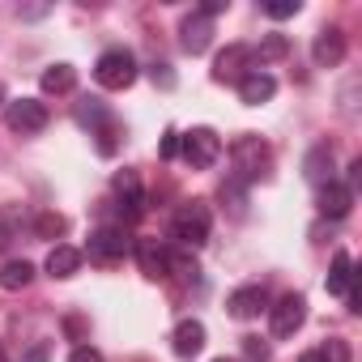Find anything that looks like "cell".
<instances>
[{"label":"cell","instance_id":"obj_1","mask_svg":"<svg viewBox=\"0 0 362 362\" xmlns=\"http://www.w3.org/2000/svg\"><path fill=\"white\" fill-rule=\"evenodd\" d=\"M230 162H235V184H256V179L269 175L273 153L256 132H243V136L230 141Z\"/></svg>","mask_w":362,"mask_h":362},{"label":"cell","instance_id":"obj_2","mask_svg":"<svg viewBox=\"0 0 362 362\" xmlns=\"http://www.w3.org/2000/svg\"><path fill=\"white\" fill-rule=\"evenodd\" d=\"M209 230H214V218H209V205H205V201L179 205L175 218H170V239H175V243H184V247H201V243H209Z\"/></svg>","mask_w":362,"mask_h":362},{"label":"cell","instance_id":"obj_3","mask_svg":"<svg viewBox=\"0 0 362 362\" xmlns=\"http://www.w3.org/2000/svg\"><path fill=\"white\" fill-rule=\"evenodd\" d=\"M179 158H184L192 170H209L222 158V136L214 128H188V132H179Z\"/></svg>","mask_w":362,"mask_h":362},{"label":"cell","instance_id":"obj_4","mask_svg":"<svg viewBox=\"0 0 362 362\" xmlns=\"http://www.w3.org/2000/svg\"><path fill=\"white\" fill-rule=\"evenodd\" d=\"M94 81H98L103 90H128V86L136 81V56L124 52V47L103 52L98 64H94Z\"/></svg>","mask_w":362,"mask_h":362},{"label":"cell","instance_id":"obj_5","mask_svg":"<svg viewBox=\"0 0 362 362\" xmlns=\"http://www.w3.org/2000/svg\"><path fill=\"white\" fill-rule=\"evenodd\" d=\"M77 124H86L90 128V136H98V153H115V136H119V124H115V115L98 103V98H86L81 107H77Z\"/></svg>","mask_w":362,"mask_h":362},{"label":"cell","instance_id":"obj_6","mask_svg":"<svg viewBox=\"0 0 362 362\" xmlns=\"http://www.w3.org/2000/svg\"><path fill=\"white\" fill-rule=\"evenodd\" d=\"M132 235L124 230V222H115V226H98L94 235H90V260H98V264H115V260H124L128 252H132Z\"/></svg>","mask_w":362,"mask_h":362},{"label":"cell","instance_id":"obj_7","mask_svg":"<svg viewBox=\"0 0 362 362\" xmlns=\"http://www.w3.org/2000/svg\"><path fill=\"white\" fill-rule=\"evenodd\" d=\"M47 119H52V111H47V103H39V98H18V103H5V124H9L13 132H22V136L43 132V128H47Z\"/></svg>","mask_w":362,"mask_h":362},{"label":"cell","instance_id":"obj_8","mask_svg":"<svg viewBox=\"0 0 362 362\" xmlns=\"http://www.w3.org/2000/svg\"><path fill=\"white\" fill-rule=\"evenodd\" d=\"M307 324V298L303 294H281L277 303H269V328L273 337H294Z\"/></svg>","mask_w":362,"mask_h":362},{"label":"cell","instance_id":"obj_9","mask_svg":"<svg viewBox=\"0 0 362 362\" xmlns=\"http://www.w3.org/2000/svg\"><path fill=\"white\" fill-rule=\"evenodd\" d=\"M111 188H115V209H119V218H124V222H136V218L145 214V192H141L136 170H119Z\"/></svg>","mask_w":362,"mask_h":362},{"label":"cell","instance_id":"obj_10","mask_svg":"<svg viewBox=\"0 0 362 362\" xmlns=\"http://www.w3.org/2000/svg\"><path fill=\"white\" fill-rule=\"evenodd\" d=\"M252 69H256L252 47H247V43H230V47L214 60V81H235V86H239Z\"/></svg>","mask_w":362,"mask_h":362},{"label":"cell","instance_id":"obj_11","mask_svg":"<svg viewBox=\"0 0 362 362\" xmlns=\"http://www.w3.org/2000/svg\"><path fill=\"white\" fill-rule=\"evenodd\" d=\"M226 307H230V315H235V320H256L260 311H269V290H264L260 281L239 286V290L226 298Z\"/></svg>","mask_w":362,"mask_h":362},{"label":"cell","instance_id":"obj_12","mask_svg":"<svg viewBox=\"0 0 362 362\" xmlns=\"http://www.w3.org/2000/svg\"><path fill=\"white\" fill-rule=\"evenodd\" d=\"M315 205H320L324 218H345L354 209V188L341 184V179H328V184H320V192H315Z\"/></svg>","mask_w":362,"mask_h":362},{"label":"cell","instance_id":"obj_13","mask_svg":"<svg viewBox=\"0 0 362 362\" xmlns=\"http://www.w3.org/2000/svg\"><path fill=\"white\" fill-rule=\"evenodd\" d=\"M179 43H184V52L201 56V52L214 43V18H205L201 9H197V13H188V18H184V26H179Z\"/></svg>","mask_w":362,"mask_h":362},{"label":"cell","instance_id":"obj_14","mask_svg":"<svg viewBox=\"0 0 362 362\" xmlns=\"http://www.w3.org/2000/svg\"><path fill=\"white\" fill-rule=\"evenodd\" d=\"M311 60H315L320 69H337V64L345 60V30H337V26L320 30L315 43H311Z\"/></svg>","mask_w":362,"mask_h":362},{"label":"cell","instance_id":"obj_15","mask_svg":"<svg viewBox=\"0 0 362 362\" xmlns=\"http://www.w3.org/2000/svg\"><path fill=\"white\" fill-rule=\"evenodd\" d=\"M328 294H341L349 303V311H358V290H354V260L345 252L332 256V273H328Z\"/></svg>","mask_w":362,"mask_h":362},{"label":"cell","instance_id":"obj_16","mask_svg":"<svg viewBox=\"0 0 362 362\" xmlns=\"http://www.w3.org/2000/svg\"><path fill=\"white\" fill-rule=\"evenodd\" d=\"M277 94V77L269 73V69H252L243 81H239V98L247 103V107H260V103H269Z\"/></svg>","mask_w":362,"mask_h":362},{"label":"cell","instance_id":"obj_17","mask_svg":"<svg viewBox=\"0 0 362 362\" xmlns=\"http://www.w3.org/2000/svg\"><path fill=\"white\" fill-rule=\"evenodd\" d=\"M170 345H175L179 358H197L205 349V324L201 320H179L175 332H170Z\"/></svg>","mask_w":362,"mask_h":362},{"label":"cell","instance_id":"obj_18","mask_svg":"<svg viewBox=\"0 0 362 362\" xmlns=\"http://www.w3.org/2000/svg\"><path fill=\"white\" fill-rule=\"evenodd\" d=\"M132 252H136V264H141V273H145L149 281L166 277V247H162L158 239H136Z\"/></svg>","mask_w":362,"mask_h":362},{"label":"cell","instance_id":"obj_19","mask_svg":"<svg viewBox=\"0 0 362 362\" xmlns=\"http://www.w3.org/2000/svg\"><path fill=\"white\" fill-rule=\"evenodd\" d=\"M77 269H81V252H77V247L56 243V247L47 252V273H52V277H73Z\"/></svg>","mask_w":362,"mask_h":362},{"label":"cell","instance_id":"obj_20","mask_svg":"<svg viewBox=\"0 0 362 362\" xmlns=\"http://www.w3.org/2000/svg\"><path fill=\"white\" fill-rule=\"evenodd\" d=\"M39 86H43V94H69V90L77 86V69H73V64H52Z\"/></svg>","mask_w":362,"mask_h":362},{"label":"cell","instance_id":"obj_21","mask_svg":"<svg viewBox=\"0 0 362 362\" xmlns=\"http://www.w3.org/2000/svg\"><path fill=\"white\" fill-rule=\"evenodd\" d=\"M35 281V264L30 260H9L0 269V290H26Z\"/></svg>","mask_w":362,"mask_h":362},{"label":"cell","instance_id":"obj_22","mask_svg":"<svg viewBox=\"0 0 362 362\" xmlns=\"http://www.w3.org/2000/svg\"><path fill=\"white\" fill-rule=\"evenodd\" d=\"M307 179H311L315 188L332 179V149H328V145H315V149L307 153Z\"/></svg>","mask_w":362,"mask_h":362},{"label":"cell","instance_id":"obj_23","mask_svg":"<svg viewBox=\"0 0 362 362\" xmlns=\"http://www.w3.org/2000/svg\"><path fill=\"white\" fill-rule=\"evenodd\" d=\"M290 52V43H286V35H269L260 47H252V56H256V69H264V64H273V60H281Z\"/></svg>","mask_w":362,"mask_h":362},{"label":"cell","instance_id":"obj_24","mask_svg":"<svg viewBox=\"0 0 362 362\" xmlns=\"http://www.w3.org/2000/svg\"><path fill=\"white\" fill-rule=\"evenodd\" d=\"M298 9H303L298 0H273V5H264V13L277 18V22H281V18H298Z\"/></svg>","mask_w":362,"mask_h":362},{"label":"cell","instance_id":"obj_25","mask_svg":"<svg viewBox=\"0 0 362 362\" xmlns=\"http://www.w3.org/2000/svg\"><path fill=\"white\" fill-rule=\"evenodd\" d=\"M69 362H107V358H103L94 345H77V349L69 354Z\"/></svg>","mask_w":362,"mask_h":362},{"label":"cell","instance_id":"obj_26","mask_svg":"<svg viewBox=\"0 0 362 362\" xmlns=\"http://www.w3.org/2000/svg\"><path fill=\"white\" fill-rule=\"evenodd\" d=\"M158 153H162L166 162H170V158H179V132H175V128L162 136V149H158Z\"/></svg>","mask_w":362,"mask_h":362},{"label":"cell","instance_id":"obj_27","mask_svg":"<svg viewBox=\"0 0 362 362\" xmlns=\"http://www.w3.org/2000/svg\"><path fill=\"white\" fill-rule=\"evenodd\" d=\"M324 358H328V362H349V349H345V341H328Z\"/></svg>","mask_w":362,"mask_h":362},{"label":"cell","instance_id":"obj_28","mask_svg":"<svg viewBox=\"0 0 362 362\" xmlns=\"http://www.w3.org/2000/svg\"><path fill=\"white\" fill-rule=\"evenodd\" d=\"M47 354H52V349H47L43 341H39V345H35V349H26V354H22L18 362H47Z\"/></svg>","mask_w":362,"mask_h":362},{"label":"cell","instance_id":"obj_29","mask_svg":"<svg viewBox=\"0 0 362 362\" xmlns=\"http://www.w3.org/2000/svg\"><path fill=\"white\" fill-rule=\"evenodd\" d=\"M298 362H328V358H324V349H307V354H303Z\"/></svg>","mask_w":362,"mask_h":362},{"label":"cell","instance_id":"obj_30","mask_svg":"<svg viewBox=\"0 0 362 362\" xmlns=\"http://www.w3.org/2000/svg\"><path fill=\"white\" fill-rule=\"evenodd\" d=\"M9 239H13V230H9V226H5V222H0V247H5V243H9Z\"/></svg>","mask_w":362,"mask_h":362},{"label":"cell","instance_id":"obj_31","mask_svg":"<svg viewBox=\"0 0 362 362\" xmlns=\"http://www.w3.org/2000/svg\"><path fill=\"white\" fill-rule=\"evenodd\" d=\"M214 362H239V358H214Z\"/></svg>","mask_w":362,"mask_h":362},{"label":"cell","instance_id":"obj_32","mask_svg":"<svg viewBox=\"0 0 362 362\" xmlns=\"http://www.w3.org/2000/svg\"><path fill=\"white\" fill-rule=\"evenodd\" d=\"M0 107H5V90H0Z\"/></svg>","mask_w":362,"mask_h":362},{"label":"cell","instance_id":"obj_33","mask_svg":"<svg viewBox=\"0 0 362 362\" xmlns=\"http://www.w3.org/2000/svg\"><path fill=\"white\" fill-rule=\"evenodd\" d=\"M0 362H5V349H0Z\"/></svg>","mask_w":362,"mask_h":362}]
</instances>
